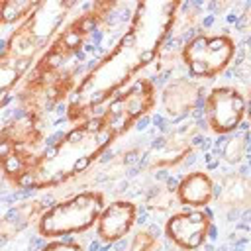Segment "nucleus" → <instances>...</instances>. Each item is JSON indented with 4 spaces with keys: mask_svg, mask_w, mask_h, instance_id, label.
<instances>
[{
    "mask_svg": "<svg viewBox=\"0 0 251 251\" xmlns=\"http://www.w3.org/2000/svg\"><path fill=\"white\" fill-rule=\"evenodd\" d=\"M198 133L196 122L182 120L180 124L173 126L161 139L159 149L151 155L149 169L157 171H169L178 167L190 153H192V143Z\"/></svg>",
    "mask_w": 251,
    "mask_h": 251,
    "instance_id": "9d476101",
    "label": "nucleus"
},
{
    "mask_svg": "<svg viewBox=\"0 0 251 251\" xmlns=\"http://www.w3.org/2000/svg\"><path fill=\"white\" fill-rule=\"evenodd\" d=\"M73 8L75 2L67 0L37 2L35 10L8 35L0 51V110L16 96L18 86L65 25Z\"/></svg>",
    "mask_w": 251,
    "mask_h": 251,
    "instance_id": "20e7f679",
    "label": "nucleus"
},
{
    "mask_svg": "<svg viewBox=\"0 0 251 251\" xmlns=\"http://www.w3.org/2000/svg\"><path fill=\"white\" fill-rule=\"evenodd\" d=\"M212 231V216L206 210L175 212L165 222V237L180 251L200 249Z\"/></svg>",
    "mask_w": 251,
    "mask_h": 251,
    "instance_id": "1a4fd4ad",
    "label": "nucleus"
},
{
    "mask_svg": "<svg viewBox=\"0 0 251 251\" xmlns=\"http://www.w3.org/2000/svg\"><path fill=\"white\" fill-rule=\"evenodd\" d=\"M96 27H100V22L88 8L80 16L65 22L45 53L18 86L14 98L20 112L47 118L49 112L71 98L82 76L84 63L80 53Z\"/></svg>",
    "mask_w": 251,
    "mask_h": 251,
    "instance_id": "7ed1b4c3",
    "label": "nucleus"
},
{
    "mask_svg": "<svg viewBox=\"0 0 251 251\" xmlns=\"http://www.w3.org/2000/svg\"><path fill=\"white\" fill-rule=\"evenodd\" d=\"M220 155H222V161H226L227 165L243 163V159L247 155V135L237 133V131L229 133L227 139L220 147Z\"/></svg>",
    "mask_w": 251,
    "mask_h": 251,
    "instance_id": "dca6fc26",
    "label": "nucleus"
},
{
    "mask_svg": "<svg viewBox=\"0 0 251 251\" xmlns=\"http://www.w3.org/2000/svg\"><path fill=\"white\" fill-rule=\"evenodd\" d=\"M49 122L43 116L18 112L0 126V176L24 190L27 176L45 149Z\"/></svg>",
    "mask_w": 251,
    "mask_h": 251,
    "instance_id": "39448f33",
    "label": "nucleus"
},
{
    "mask_svg": "<svg viewBox=\"0 0 251 251\" xmlns=\"http://www.w3.org/2000/svg\"><path fill=\"white\" fill-rule=\"evenodd\" d=\"M145 206L149 210H153V212H169V210H173L175 206H178L175 188L169 186V184L153 186L151 192L145 198Z\"/></svg>",
    "mask_w": 251,
    "mask_h": 251,
    "instance_id": "f3484780",
    "label": "nucleus"
},
{
    "mask_svg": "<svg viewBox=\"0 0 251 251\" xmlns=\"http://www.w3.org/2000/svg\"><path fill=\"white\" fill-rule=\"evenodd\" d=\"M204 94L200 80L192 76H175L161 90V112L171 120H184L192 114Z\"/></svg>",
    "mask_w": 251,
    "mask_h": 251,
    "instance_id": "9b49d317",
    "label": "nucleus"
},
{
    "mask_svg": "<svg viewBox=\"0 0 251 251\" xmlns=\"http://www.w3.org/2000/svg\"><path fill=\"white\" fill-rule=\"evenodd\" d=\"M178 8H180V6H178ZM182 8H184V14H180V12L176 10L175 24H173V31H175L176 35L194 29V27L198 25L200 18H202V16H200V10H198L196 6H184V4H182ZM173 31H171V35H173Z\"/></svg>",
    "mask_w": 251,
    "mask_h": 251,
    "instance_id": "6ab92c4d",
    "label": "nucleus"
},
{
    "mask_svg": "<svg viewBox=\"0 0 251 251\" xmlns=\"http://www.w3.org/2000/svg\"><path fill=\"white\" fill-rule=\"evenodd\" d=\"M137 222V206L131 200H114L104 204L96 220V237L104 245L122 241Z\"/></svg>",
    "mask_w": 251,
    "mask_h": 251,
    "instance_id": "f8f14e48",
    "label": "nucleus"
},
{
    "mask_svg": "<svg viewBox=\"0 0 251 251\" xmlns=\"http://www.w3.org/2000/svg\"><path fill=\"white\" fill-rule=\"evenodd\" d=\"M43 212H45V202L41 198H29L14 204L0 218V243H8L16 239L31 224H37Z\"/></svg>",
    "mask_w": 251,
    "mask_h": 251,
    "instance_id": "4468645a",
    "label": "nucleus"
},
{
    "mask_svg": "<svg viewBox=\"0 0 251 251\" xmlns=\"http://www.w3.org/2000/svg\"><path fill=\"white\" fill-rule=\"evenodd\" d=\"M104 208V194L100 190H80L45 208L37 220V233L45 239H59L90 229L100 210Z\"/></svg>",
    "mask_w": 251,
    "mask_h": 251,
    "instance_id": "423d86ee",
    "label": "nucleus"
},
{
    "mask_svg": "<svg viewBox=\"0 0 251 251\" xmlns=\"http://www.w3.org/2000/svg\"><path fill=\"white\" fill-rule=\"evenodd\" d=\"M178 6L180 2L173 0L137 2L133 6L124 33L82 73L75 92L67 100L65 116L69 122L76 124L94 116L96 110L124 92L143 69L155 63L173 31Z\"/></svg>",
    "mask_w": 251,
    "mask_h": 251,
    "instance_id": "f03ea898",
    "label": "nucleus"
},
{
    "mask_svg": "<svg viewBox=\"0 0 251 251\" xmlns=\"http://www.w3.org/2000/svg\"><path fill=\"white\" fill-rule=\"evenodd\" d=\"M218 206L227 212H241L249 208L251 202V182L243 173H226L222 175L216 194Z\"/></svg>",
    "mask_w": 251,
    "mask_h": 251,
    "instance_id": "2eb2a0df",
    "label": "nucleus"
},
{
    "mask_svg": "<svg viewBox=\"0 0 251 251\" xmlns=\"http://www.w3.org/2000/svg\"><path fill=\"white\" fill-rule=\"evenodd\" d=\"M157 88L151 78H135L124 92L110 100L100 114L76 122L45 145L37 157L24 190H51L84 175L122 135L151 114Z\"/></svg>",
    "mask_w": 251,
    "mask_h": 251,
    "instance_id": "f257e3e1",
    "label": "nucleus"
},
{
    "mask_svg": "<svg viewBox=\"0 0 251 251\" xmlns=\"http://www.w3.org/2000/svg\"><path fill=\"white\" fill-rule=\"evenodd\" d=\"M37 251H84V247L76 241H63V239H55L49 241L45 245H41Z\"/></svg>",
    "mask_w": 251,
    "mask_h": 251,
    "instance_id": "aec40b11",
    "label": "nucleus"
},
{
    "mask_svg": "<svg viewBox=\"0 0 251 251\" xmlns=\"http://www.w3.org/2000/svg\"><path fill=\"white\" fill-rule=\"evenodd\" d=\"M247 102L237 86H214L202 104V114L208 129L216 135H229L239 129L245 120Z\"/></svg>",
    "mask_w": 251,
    "mask_h": 251,
    "instance_id": "6e6552de",
    "label": "nucleus"
},
{
    "mask_svg": "<svg viewBox=\"0 0 251 251\" xmlns=\"http://www.w3.org/2000/svg\"><path fill=\"white\" fill-rule=\"evenodd\" d=\"M176 202L180 206H188L192 210H202L208 204H212L214 194H216V182L210 176L208 171L196 169L186 173L178 184L175 186Z\"/></svg>",
    "mask_w": 251,
    "mask_h": 251,
    "instance_id": "ddd939ff",
    "label": "nucleus"
},
{
    "mask_svg": "<svg viewBox=\"0 0 251 251\" xmlns=\"http://www.w3.org/2000/svg\"><path fill=\"white\" fill-rule=\"evenodd\" d=\"M237 53L235 39L227 33H198L180 47L182 67L196 80H212L220 76Z\"/></svg>",
    "mask_w": 251,
    "mask_h": 251,
    "instance_id": "0eeeda50",
    "label": "nucleus"
},
{
    "mask_svg": "<svg viewBox=\"0 0 251 251\" xmlns=\"http://www.w3.org/2000/svg\"><path fill=\"white\" fill-rule=\"evenodd\" d=\"M159 245H161L159 235H157L153 229H149V227H141V229H137V231L131 235V239H129L122 249H118V251H157Z\"/></svg>",
    "mask_w": 251,
    "mask_h": 251,
    "instance_id": "a211bd4d",
    "label": "nucleus"
}]
</instances>
